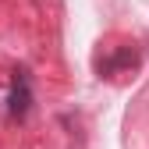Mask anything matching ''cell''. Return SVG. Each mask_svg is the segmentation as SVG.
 <instances>
[{"instance_id": "1", "label": "cell", "mask_w": 149, "mask_h": 149, "mask_svg": "<svg viewBox=\"0 0 149 149\" xmlns=\"http://www.w3.org/2000/svg\"><path fill=\"white\" fill-rule=\"evenodd\" d=\"M32 107V85H29V71H14V82H11V96H7V110L14 121H25Z\"/></svg>"}, {"instance_id": "2", "label": "cell", "mask_w": 149, "mask_h": 149, "mask_svg": "<svg viewBox=\"0 0 149 149\" xmlns=\"http://www.w3.org/2000/svg\"><path fill=\"white\" fill-rule=\"evenodd\" d=\"M135 68H139V53H135V50H121L114 61L103 64L107 74H128V71H135Z\"/></svg>"}, {"instance_id": "3", "label": "cell", "mask_w": 149, "mask_h": 149, "mask_svg": "<svg viewBox=\"0 0 149 149\" xmlns=\"http://www.w3.org/2000/svg\"><path fill=\"white\" fill-rule=\"evenodd\" d=\"M142 46H146V57H149V36H146V43H142Z\"/></svg>"}]
</instances>
